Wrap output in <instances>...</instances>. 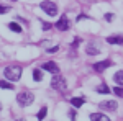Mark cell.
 <instances>
[{
  "label": "cell",
  "instance_id": "7a4b0ae2",
  "mask_svg": "<svg viewBox=\"0 0 123 121\" xmlns=\"http://www.w3.org/2000/svg\"><path fill=\"white\" fill-rule=\"evenodd\" d=\"M51 87H53L54 90L62 92V90H66L67 82H66V79H64L61 74H56V75H53V79H51Z\"/></svg>",
  "mask_w": 123,
  "mask_h": 121
},
{
  "label": "cell",
  "instance_id": "d6986e66",
  "mask_svg": "<svg viewBox=\"0 0 123 121\" xmlns=\"http://www.w3.org/2000/svg\"><path fill=\"white\" fill-rule=\"evenodd\" d=\"M113 92L118 95V97H123V87H115L113 88Z\"/></svg>",
  "mask_w": 123,
  "mask_h": 121
},
{
  "label": "cell",
  "instance_id": "2e32d148",
  "mask_svg": "<svg viewBox=\"0 0 123 121\" xmlns=\"http://www.w3.org/2000/svg\"><path fill=\"white\" fill-rule=\"evenodd\" d=\"M0 88H5V90H10V88H13V85L10 84V82H5V80H0Z\"/></svg>",
  "mask_w": 123,
  "mask_h": 121
},
{
  "label": "cell",
  "instance_id": "44dd1931",
  "mask_svg": "<svg viewBox=\"0 0 123 121\" xmlns=\"http://www.w3.org/2000/svg\"><path fill=\"white\" fill-rule=\"evenodd\" d=\"M57 49H59V46H54V47H48V49H46V52H49V54H51V52H56Z\"/></svg>",
  "mask_w": 123,
  "mask_h": 121
},
{
  "label": "cell",
  "instance_id": "7c38bea8",
  "mask_svg": "<svg viewBox=\"0 0 123 121\" xmlns=\"http://www.w3.org/2000/svg\"><path fill=\"white\" fill-rule=\"evenodd\" d=\"M113 80L117 82V85H123V70H118L113 75Z\"/></svg>",
  "mask_w": 123,
  "mask_h": 121
},
{
  "label": "cell",
  "instance_id": "277c9868",
  "mask_svg": "<svg viewBox=\"0 0 123 121\" xmlns=\"http://www.w3.org/2000/svg\"><path fill=\"white\" fill-rule=\"evenodd\" d=\"M39 8L43 10L44 13H48L49 17H54V15H57V5L56 3H53V2H41L39 3Z\"/></svg>",
  "mask_w": 123,
  "mask_h": 121
},
{
  "label": "cell",
  "instance_id": "4fadbf2b",
  "mask_svg": "<svg viewBox=\"0 0 123 121\" xmlns=\"http://www.w3.org/2000/svg\"><path fill=\"white\" fill-rule=\"evenodd\" d=\"M33 79H35L36 82H41V80H43V72H41V69H35V70H33Z\"/></svg>",
  "mask_w": 123,
  "mask_h": 121
},
{
  "label": "cell",
  "instance_id": "3957f363",
  "mask_svg": "<svg viewBox=\"0 0 123 121\" xmlns=\"http://www.w3.org/2000/svg\"><path fill=\"white\" fill-rule=\"evenodd\" d=\"M17 102H18L20 106H30L31 103L35 102V95L31 92H21L17 97Z\"/></svg>",
  "mask_w": 123,
  "mask_h": 121
},
{
  "label": "cell",
  "instance_id": "603a6c76",
  "mask_svg": "<svg viewBox=\"0 0 123 121\" xmlns=\"http://www.w3.org/2000/svg\"><path fill=\"white\" fill-rule=\"evenodd\" d=\"M43 28H44V29H49V28H51V25H49V23H43Z\"/></svg>",
  "mask_w": 123,
  "mask_h": 121
},
{
  "label": "cell",
  "instance_id": "8992f818",
  "mask_svg": "<svg viewBox=\"0 0 123 121\" xmlns=\"http://www.w3.org/2000/svg\"><path fill=\"white\" fill-rule=\"evenodd\" d=\"M56 28L59 29V31H66V29H69V18H67L66 15H62V17L59 18V21L56 23Z\"/></svg>",
  "mask_w": 123,
  "mask_h": 121
},
{
  "label": "cell",
  "instance_id": "5bb4252c",
  "mask_svg": "<svg viewBox=\"0 0 123 121\" xmlns=\"http://www.w3.org/2000/svg\"><path fill=\"white\" fill-rule=\"evenodd\" d=\"M46 113H48V108H46V106H43V108H41V110H39V111L36 113V118H38L39 121H41V120H44Z\"/></svg>",
  "mask_w": 123,
  "mask_h": 121
},
{
  "label": "cell",
  "instance_id": "cb8c5ba5",
  "mask_svg": "<svg viewBox=\"0 0 123 121\" xmlns=\"http://www.w3.org/2000/svg\"><path fill=\"white\" fill-rule=\"evenodd\" d=\"M71 120H76V111H74V110L71 111Z\"/></svg>",
  "mask_w": 123,
  "mask_h": 121
},
{
  "label": "cell",
  "instance_id": "d4e9b609",
  "mask_svg": "<svg viewBox=\"0 0 123 121\" xmlns=\"http://www.w3.org/2000/svg\"><path fill=\"white\" fill-rule=\"evenodd\" d=\"M15 121H26V120H15Z\"/></svg>",
  "mask_w": 123,
  "mask_h": 121
},
{
  "label": "cell",
  "instance_id": "5b68a950",
  "mask_svg": "<svg viewBox=\"0 0 123 121\" xmlns=\"http://www.w3.org/2000/svg\"><path fill=\"white\" fill-rule=\"evenodd\" d=\"M100 108L105 111H115L118 108V103H117V100H105L100 103Z\"/></svg>",
  "mask_w": 123,
  "mask_h": 121
},
{
  "label": "cell",
  "instance_id": "6da1fadb",
  "mask_svg": "<svg viewBox=\"0 0 123 121\" xmlns=\"http://www.w3.org/2000/svg\"><path fill=\"white\" fill-rule=\"evenodd\" d=\"M3 74H5V79L7 80L17 82V80H20V77H21V67L20 65H8V67H5Z\"/></svg>",
  "mask_w": 123,
  "mask_h": 121
},
{
  "label": "cell",
  "instance_id": "484cf974",
  "mask_svg": "<svg viewBox=\"0 0 123 121\" xmlns=\"http://www.w3.org/2000/svg\"><path fill=\"white\" fill-rule=\"evenodd\" d=\"M0 111H2V103H0Z\"/></svg>",
  "mask_w": 123,
  "mask_h": 121
},
{
  "label": "cell",
  "instance_id": "ac0fdd59",
  "mask_svg": "<svg viewBox=\"0 0 123 121\" xmlns=\"http://www.w3.org/2000/svg\"><path fill=\"white\" fill-rule=\"evenodd\" d=\"M87 54H98V49H97V47L95 46H92V44H89V47H87Z\"/></svg>",
  "mask_w": 123,
  "mask_h": 121
},
{
  "label": "cell",
  "instance_id": "9c48e42d",
  "mask_svg": "<svg viewBox=\"0 0 123 121\" xmlns=\"http://www.w3.org/2000/svg\"><path fill=\"white\" fill-rule=\"evenodd\" d=\"M107 43H110V44H123V36H122V35L108 36V38H107Z\"/></svg>",
  "mask_w": 123,
  "mask_h": 121
},
{
  "label": "cell",
  "instance_id": "7402d4cb",
  "mask_svg": "<svg viewBox=\"0 0 123 121\" xmlns=\"http://www.w3.org/2000/svg\"><path fill=\"white\" fill-rule=\"evenodd\" d=\"M105 20H107V21H112V20H113V15H112V13H107V15H105Z\"/></svg>",
  "mask_w": 123,
  "mask_h": 121
},
{
  "label": "cell",
  "instance_id": "9a60e30c",
  "mask_svg": "<svg viewBox=\"0 0 123 121\" xmlns=\"http://www.w3.org/2000/svg\"><path fill=\"white\" fill-rule=\"evenodd\" d=\"M8 28L12 29V31H15V33H21V26H20L18 23H15V21H13V23H10Z\"/></svg>",
  "mask_w": 123,
  "mask_h": 121
},
{
  "label": "cell",
  "instance_id": "52a82bcc",
  "mask_svg": "<svg viewBox=\"0 0 123 121\" xmlns=\"http://www.w3.org/2000/svg\"><path fill=\"white\" fill-rule=\"evenodd\" d=\"M43 69L48 70V72H51V74H59V67H57L56 62H46V64H43Z\"/></svg>",
  "mask_w": 123,
  "mask_h": 121
},
{
  "label": "cell",
  "instance_id": "ba28073f",
  "mask_svg": "<svg viewBox=\"0 0 123 121\" xmlns=\"http://www.w3.org/2000/svg\"><path fill=\"white\" fill-rule=\"evenodd\" d=\"M110 65H112V61H102V62L94 64V70L95 72H102V70H105V69H108Z\"/></svg>",
  "mask_w": 123,
  "mask_h": 121
},
{
  "label": "cell",
  "instance_id": "8fae6325",
  "mask_svg": "<svg viewBox=\"0 0 123 121\" xmlns=\"http://www.w3.org/2000/svg\"><path fill=\"white\" fill-rule=\"evenodd\" d=\"M85 102V98L84 97H74V98H71V103L76 106V108H79V106H82Z\"/></svg>",
  "mask_w": 123,
  "mask_h": 121
},
{
  "label": "cell",
  "instance_id": "e0dca14e",
  "mask_svg": "<svg viewBox=\"0 0 123 121\" xmlns=\"http://www.w3.org/2000/svg\"><path fill=\"white\" fill-rule=\"evenodd\" d=\"M97 92H98V93H110V88H108L105 84H102L98 88H97Z\"/></svg>",
  "mask_w": 123,
  "mask_h": 121
},
{
  "label": "cell",
  "instance_id": "ffe728a7",
  "mask_svg": "<svg viewBox=\"0 0 123 121\" xmlns=\"http://www.w3.org/2000/svg\"><path fill=\"white\" fill-rule=\"evenodd\" d=\"M10 12V7L7 5H0V13H8Z\"/></svg>",
  "mask_w": 123,
  "mask_h": 121
},
{
  "label": "cell",
  "instance_id": "30bf717a",
  "mask_svg": "<svg viewBox=\"0 0 123 121\" xmlns=\"http://www.w3.org/2000/svg\"><path fill=\"white\" fill-rule=\"evenodd\" d=\"M90 121H110V118L105 116L104 113H92L90 115Z\"/></svg>",
  "mask_w": 123,
  "mask_h": 121
}]
</instances>
